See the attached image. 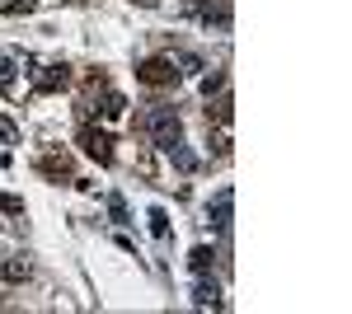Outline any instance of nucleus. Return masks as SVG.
Here are the masks:
<instances>
[{"label":"nucleus","mask_w":352,"mask_h":314,"mask_svg":"<svg viewBox=\"0 0 352 314\" xmlns=\"http://www.w3.org/2000/svg\"><path fill=\"white\" fill-rule=\"evenodd\" d=\"M146 131H151V141L164 150V146H174V141L184 136V122H179V113H174V108H155V113L146 117Z\"/></svg>","instance_id":"1"},{"label":"nucleus","mask_w":352,"mask_h":314,"mask_svg":"<svg viewBox=\"0 0 352 314\" xmlns=\"http://www.w3.org/2000/svg\"><path fill=\"white\" fill-rule=\"evenodd\" d=\"M230 202H235V192H230V188H221L217 202L207 207V225H212V230H230Z\"/></svg>","instance_id":"2"},{"label":"nucleus","mask_w":352,"mask_h":314,"mask_svg":"<svg viewBox=\"0 0 352 314\" xmlns=\"http://www.w3.org/2000/svg\"><path fill=\"white\" fill-rule=\"evenodd\" d=\"M141 80L146 85H169V80H179V71H174V61L155 56V61H141Z\"/></svg>","instance_id":"3"},{"label":"nucleus","mask_w":352,"mask_h":314,"mask_svg":"<svg viewBox=\"0 0 352 314\" xmlns=\"http://www.w3.org/2000/svg\"><path fill=\"white\" fill-rule=\"evenodd\" d=\"M85 150H89V155L99 159V164H109V159H113V150H109V136H104V131H85Z\"/></svg>","instance_id":"4"},{"label":"nucleus","mask_w":352,"mask_h":314,"mask_svg":"<svg viewBox=\"0 0 352 314\" xmlns=\"http://www.w3.org/2000/svg\"><path fill=\"white\" fill-rule=\"evenodd\" d=\"M28 277V258H0V282H24Z\"/></svg>","instance_id":"5"},{"label":"nucleus","mask_w":352,"mask_h":314,"mask_svg":"<svg viewBox=\"0 0 352 314\" xmlns=\"http://www.w3.org/2000/svg\"><path fill=\"white\" fill-rule=\"evenodd\" d=\"M212 258H217V254H212V249H207V244H197V249H192V254H188L192 272H212Z\"/></svg>","instance_id":"6"},{"label":"nucleus","mask_w":352,"mask_h":314,"mask_svg":"<svg viewBox=\"0 0 352 314\" xmlns=\"http://www.w3.org/2000/svg\"><path fill=\"white\" fill-rule=\"evenodd\" d=\"M192 305H202V310H207V305H221V291L212 287V282H202V287L192 291Z\"/></svg>","instance_id":"7"},{"label":"nucleus","mask_w":352,"mask_h":314,"mask_svg":"<svg viewBox=\"0 0 352 314\" xmlns=\"http://www.w3.org/2000/svg\"><path fill=\"white\" fill-rule=\"evenodd\" d=\"M164 155L174 159V164H179V169H192V164H197V159H192L188 150H184V141H174V146H164Z\"/></svg>","instance_id":"8"},{"label":"nucleus","mask_w":352,"mask_h":314,"mask_svg":"<svg viewBox=\"0 0 352 314\" xmlns=\"http://www.w3.org/2000/svg\"><path fill=\"white\" fill-rule=\"evenodd\" d=\"M43 89H56V85H66V66H47V76L38 80Z\"/></svg>","instance_id":"9"},{"label":"nucleus","mask_w":352,"mask_h":314,"mask_svg":"<svg viewBox=\"0 0 352 314\" xmlns=\"http://www.w3.org/2000/svg\"><path fill=\"white\" fill-rule=\"evenodd\" d=\"M109 211H113L118 225H127V202H122V197H109Z\"/></svg>","instance_id":"10"},{"label":"nucleus","mask_w":352,"mask_h":314,"mask_svg":"<svg viewBox=\"0 0 352 314\" xmlns=\"http://www.w3.org/2000/svg\"><path fill=\"white\" fill-rule=\"evenodd\" d=\"M0 211H10V216H19V211H24V202H19V197H10V192H0Z\"/></svg>","instance_id":"11"},{"label":"nucleus","mask_w":352,"mask_h":314,"mask_svg":"<svg viewBox=\"0 0 352 314\" xmlns=\"http://www.w3.org/2000/svg\"><path fill=\"white\" fill-rule=\"evenodd\" d=\"M151 230H155V235H164V230H169V225H164V211H160V207L151 211Z\"/></svg>","instance_id":"12"},{"label":"nucleus","mask_w":352,"mask_h":314,"mask_svg":"<svg viewBox=\"0 0 352 314\" xmlns=\"http://www.w3.org/2000/svg\"><path fill=\"white\" fill-rule=\"evenodd\" d=\"M109 117H122V94H109Z\"/></svg>","instance_id":"13"},{"label":"nucleus","mask_w":352,"mask_h":314,"mask_svg":"<svg viewBox=\"0 0 352 314\" xmlns=\"http://www.w3.org/2000/svg\"><path fill=\"white\" fill-rule=\"evenodd\" d=\"M10 71H14V66H10V61H0V89H10Z\"/></svg>","instance_id":"14"}]
</instances>
